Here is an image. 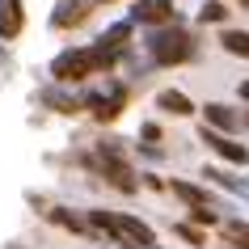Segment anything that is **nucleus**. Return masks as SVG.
<instances>
[{"label":"nucleus","mask_w":249,"mask_h":249,"mask_svg":"<svg viewBox=\"0 0 249 249\" xmlns=\"http://www.w3.org/2000/svg\"><path fill=\"white\" fill-rule=\"evenodd\" d=\"M93 232H106L114 245H135V249H157V232L152 224H144L140 215H127V211H89L85 215Z\"/></svg>","instance_id":"obj_1"},{"label":"nucleus","mask_w":249,"mask_h":249,"mask_svg":"<svg viewBox=\"0 0 249 249\" xmlns=\"http://www.w3.org/2000/svg\"><path fill=\"white\" fill-rule=\"evenodd\" d=\"M114 64H118V55L102 51L97 42H93V47H68V51H59L51 59V76L59 80V85H72V80H89V76H97V72H110Z\"/></svg>","instance_id":"obj_2"},{"label":"nucleus","mask_w":249,"mask_h":249,"mask_svg":"<svg viewBox=\"0 0 249 249\" xmlns=\"http://www.w3.org/2000/svg\"><path fill=\"white\" fill-rule=\"evenodd\" d=\"M144 51L152 64L160 68H178V64H190L198 55V42L195 34L178 21V26H160V30H148V38H144Z\"/></svg>","instance_id":"obj_3"},{"label":"nucleus","mask_w":249,"mask_h":249,"mask_svg":"<svg viewBox=\"0 0 249 249\" xmlns=\"http://www.w3.org/2000/svg\"><path fill=\"white\" fill-rule=\"evenodd\" d=\"M80 106H85L93 118L110 123V118H118V114H123V106H127V85L110 80L106 89H85V93H80Z\"/></svg>","instance_id":"obj_4"},{"label":"nucleus","mask_w":249,"mask_h":249,"mask_svg":"<svg viewBox=\"0 0 249 249\" xmlns=\"http://www.w3.org/2000/svg\"><path fill=\"white\" fill-rule=\"evenodd\" d=\"M127 21L131 26H148V30L178 26V9H173V0H135V9H131Z\"/></svg>","instance_id":"obj_5"},{"label":"nucleus","mask_w":249,"mask_h":249,"mask_svg":"<svg viewBox=\"0 0 249 249\" xmlns=\"http://www.w3.org/2000/svg\"><path fill=\"white\" fill-rule=\"evenodd\" d=\"M198 140H203V144H207L220 160L236 165V169H245V165H249V148H245V144H236L232 135H220V131H211V127H198Z\"/></svg>","instance_id":"obj_6"},{"label":"nucleus","mask_w":249,"mask_h":249,"mask_svg":"<svg viewBox=\"0 0 249 249\" xmlns=\"http://www.w3.org/2000/svg\"><path fill=\"white\" fill-rule=\"evenodd\" d=\"M203 127H211V131H220V135H232L241 127V114L224 102H207L203 106Z\"/></svg>","instance_id":"obj_7"},{"label":"nucleus","mask_w":249,"mask_h":249,"mask_svg":"<svg viewBox=\"0 0 249 249\" xmlns=\"http://www.w3.org/2000/svg\"><path fill=\"white\" fill-rule=\"evenodd\" d=\"M21 30H26V9H21V0H0V38L13 42Z\"/></svg>","instance_id":"obj_8"},{"label":"nucleus","mask_w":249,"mask_h":249,"mask_svg":"<svg viewBox=\"0 0 249 249\" xmlns=\"http://www.w3.org/2000/svg\"><path fill=\"white\" fill-rule=\"evenodd\" d=\"M169 190L178 198H182L186 207H215V198H211V190L207 186H198V182H186V178H173L169 182Z\"/></svg>","instance_id":"obj_9"},{"label":"nucleus","mask_w":249,"mask_h":249,"mask_svg":"<svg viewBox=\"0 0 249 249\" xmlns=\"http://www.w3.org/2000/svg\"><path fill=\"white\" fill-rule=\"evenodd\" d=\"M85 17H89V4H85V0H59L55 13H51V26L55 30H68V26H80Z\"/></svg>","instance_id":"obj_10"},{"label":"nucleus","mask_w":249,"mask_h":249,"mask_svg":"<svg viewBox=\"0 0 249 249\" xmlns=\"http://www.w3.org/2000/svg\"><path fill=\"white\" fill-rule=\"evenodd\" d=\"M157 110H165V114H173V118H190L195 114V102H190L182 89H160L157 93Z\"/></svg>","instance_id":"obj_11"},{"label":"nucleus","mask_w":249,"mask_h":249,"mask_svg":"<svg viewBox=\"0 0 249 249\" xmlns=\"http://www.w3.org/2000/svg\"><path fill=\"white\" fill-rule=\"evenodd\" d=\"M203 178H207L211 186L228 190V195H241V198H249V178H236V173H228V169H215V165H207V169H203Z\"/></svg>","instance_id":"obj_12"},{"label":"nucleus","mask_w":249,"mask_h":249,"mask_svg":"<svg viewBox=\"0 0 249 249\" xmlns=\"http://www.w3.org/2000/svg\"><path fill=\"white\" fill-rule=\"evenodd\" d=\"M131 30H135L131 21H114V26L97 38V47H102V51H110V55H123V51H127V42H131Z\"/></svg>","instance_id":"obj_13"},{"label":"nucleus","mask_w":249,"mask_h":249,"mask_svg":"<svg viewBox=\"0 0 249 249\" xmlns=\"http://www.w3.org/2000/svg\"><path fill=\"white\" fill-rule=\"evenodd\" d=\"M42 102L47 106H55V110H59V114H76V110H85V106H80V97H72V93H64V89H42Z\"/></svg>","instance_id":"obj_14"},{"label":"nucleus","mask_w":249,"mask_h":249,"mask_svg":"<svg viewBox=\"0 0 249 249\" xmlns=\"http://www.w3.org/2000/svg\"><path fill=\"white\" fill-rule=\"evenodd\" d=\"M220 47H224L228 55L249 59V30H220Z\"/></svg>","instance_id":"obj_15"},{"label":"nucleus","mask_w":249,"mask_h":249,"mask_svg":"<svg viewBox=\"0 0 249 249\" xmlns=\"http://www.w3.org/2000/svg\"><path fill=\"white\" fill-rule=\"evenodd\" d=\"M228 13H232V9H228L224 0H207V4L198 9V21H203V26H224V21H228Z\"/></svg>","instance_id":"obj_16"},{"label":"nucleus","mask_w":249,"mask_h":249,"mask_svg":"<svg viewBox=\"0 0 249 249\" xmlns=\"http://www.w3.org/2000/svg\"><path fill=\"white\" fill-rule=\"evenodd\" d=\"M224 236H228V245L249 249V224L245 220H228V224H224Z\"/></svg>","instance_id":"obj_17"},{"label":"nucleus","mask_w":249,"mask_h":249,"mask_svg":"<svg viewBox=\"0 0 249 249\" xmlns=\"http://www.w3.org/2000/svg\"><path fill=\"white\" fill-rule=\"evenodd\" d=\"M51 220H55V224H64V228H72V232H93V228H89V220L72 215L68 207H55V211H51Z\"/></svg>","instance_id":"obj_18"},{"label":"nucleus","mask_w":249,"mask_h":249,"mask_svg":"<svg viewBox=\"0 0 249 249\" xmlns=\"http://www.w3.org/2000/svg\"><path fill=\"white\" fill-rule=\"evenodd\" d=\"M190 224H195V228H211V224H220V215L211 207H190Z\"/></svg>","instance_id":"obj_19"},{"label":"nucleus","mask_w":249,"mask_h":249,"mask_svg":"<svg viewBox=\"0 0 249 249\" xmlns=\"http://www.w3.org/2000/svg\"><path fill=\"white\" fill-rule=\"evenodd\" d=\"M173 232L182 236V241H190V245H203V241H207V236L198 232V228H195V224H190V220H182V224H178V228H173Z\"/></svg>","instance_id":"obj_20"},{"label":"nucleus","mask_w":249,"mask_h":249,"mask_svg":"<svg viewBox=\"0 0 249 249\" xmlns=\"http://www.w3.org/2000/svg\"><path fill=\"white\" fill-rule=\"evenodd\" d=\"M140 140L157 144V140H160V127H157V123H144V127H140Z\"/></svg>","instance_id":"obj_21"},{"label":"nucleus","mask_w":249,"mask_h":249,"mask_svg":"<svg viewBox=\"0 0 249 249\" xmlns=\"http://www.w3.org/2000/svg\"><path fill=\"white\" fill-rule=\"evenodd\" d=\"M236 93H241V102H249V80H241V85H236Z\"/></svg>","instance_id":"obj_22"},{"label":"nucleus","mask_w":249,"mask_h":249,"mask_svg":"<svg viewBox=\"0 0 249 249\" xmlns=\"http://www.w3.org/2000/svg\"><path fill=\"white\" fill-rule=\"evenodd\" d=\"M241 123H245V127H249V110H241Z\"/></svg>","instance_id":"obj_23"},{"label":"nucleus","mask_w":249,"mask_h":249,"mask_svg":"<svg viewBox=\"0 0 249 249\" xmlns=\"http://www.w3.org/2000/svg\"><path fill=\"white\" fill-rule=\"evenodd\" d=\"M236 4H241V9H249V0H236Z\"/></svg>","instance_id":"obj_24"},{"label":"nucleus","mask_w":249,"mask_h":249,"mask_svg":"<svg viewBox=\"0 0 249 249\" xmlns=\"http://www.w3.org/2000/svg\"><path fill=\"white\" fill-rule=\"evenodd\" d=\"M93 4H110V0H93Z\"/></svg>","instance_id":"obj_25"}]
</instances>
